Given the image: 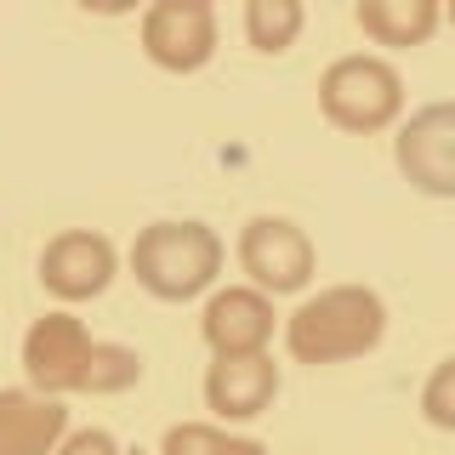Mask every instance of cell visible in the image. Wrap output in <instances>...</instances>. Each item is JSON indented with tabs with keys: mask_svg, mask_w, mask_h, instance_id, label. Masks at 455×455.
Masks as SVG:
<instances>
[{
	"mask_svg": "<svg viewBox=\"0 0 455 455\" xmlns=\"http://www.w3.org/2000/svg\"><path fill=\"white\" fill-rule=\"evenodd\" d=\"M381 336H387V302L370 284H331L284 319V353L296 364L364 359L381 347Z\"/></svg>",
	"mask_w": 455,
	"mask_h": 455,
	"instance_id": "obj_1",
	"label": "cell"
},
{
	"mask_svg": "<svg viewBox=\"0 0 455 455\" xmlns=\"http://www.w3.org/2000/svg\"><path fill=\"white\" fill-rule=\"evenodd\" d=\"M132 274L160 302H194L222 274V239H217V228H205L194 217L148 222L132 245Z\"/></svg>",
	"mask_w": 455,
	"mask_h": 455,
	"instance_id": "obj_2",
	"label": "cell"
},
{
	"mask_svg": "<svg viewBox=\"0 0 455 455\" xmlns=\"http://www.w3.org/2000/svg\"><path fill=\"white\" fill-rule=\"evenodd\" d=\"M319 108L336 132H387L404 114V80L387 57H370V52H353V57H336L331 68L319 75Z\"/></svg>",
	"mask_w": 455,
	"mask_h": 455,
	"instance_id": "obj_3",
	"label": "cell"
},
{
	"mask_svg": "<svg viewBox=\"0 0 455 455\" xmlns=\"http://www.w3.org/2000/svg\"><path fill=\"white\" fill-rule=\"evenodd\" d=\"M92 359H97V336L85 331L75 313H40L23 331V376L40 398H68L85 393L92 381Z\"/></svg>",
	"mask_w": 455,
	"mask_h": 455,
	"instance_id": "obj_4",
	"label": "cell"
},
{
	"mask_svg": "<svg viewBox=\"0 0 455 455\" xmlns=\"http://www.w3.org/2000/svg\"><path fill=\"white\" fill-rule=\"evenodd\" d=\"M239 267H245L251 291L262 296H296L313 284V239L291 217H251L239 228Z\"/></svg>",
	"mask_w": 455,
	"mask_h": 455,
	"instance_id": "obj_5",
	"label": "cell"
},
{
	"mask_svg": "<svg viewBox=\"0 0 455 455\" xmlns=\"http://www.w3.org/2000/svg\"><path fill=\"white\" fill-rule=\"evenodd\" d=\"M142 52L165 75H199L217 57V6L211 0H160L142 12Z\"/></svg>",
	"mask_w": 455,
	"mask_h": 455,
	"instance_id": "obj_6",
	"label": "cell"
},
{
	"mask_svg": "<svg viewBox=\"0 0 455 455\" xmlns=\"http://www.w3.org/2000/svg\"><path fill=\"white\" fill-rule=\"evenodd\" d=\"M393 165L427 199H455V103L416 108L393 137Z\"/></svg>",
	"mask_w": 455,
	"mask_h": 455,
	"instance_id": "obj_7",
	"label": "cell"
},
{
	"mask_svg": "<svg viewBox=\"0 0 455 455\" xmlns=\"http://www.w3.org/2000/svg\"><path fill=\"white\" fill-rule=\"evenodd\" d=\"M114 274H120V251H114V239L92 234V228H68V234L46 239V251H40V284L57 302H92L114 284Z\"/></svg>",
	"mask_w": 455,
	"mask_h": 455,
	"instance_id": "obj_8",
	"label": "cell"
},
{
	"mask_svg": "<svg viewBox=\"0 0 455 455\" xmlns=\"http://www.w3.org/2000/svg\"><path fill=\"white\" fill-rule=\"evenodd\" d=\"M199 336L217 359H245V353H267L274 341V296L251 291V284H228L205 302Z\"/></svg>",
	"mask_w": 455,
	"mask_h": 455,
	"instance_id": "obj_9",
	"label": "cell"
},
{
	"mask_svg": "<svg viewBox=\"0 0 455 455\" xmlns=\"http://www.w3.org/2000/svg\"><path fill=\"white\" fill-rule=\"evenodd\" d=\"M274 398H279V364L267 353L217 359L205 370V404L217 421H256Z\"/></svg>",
	"mask_w": 455,
	"mask_h": 455,
	"instance_id": "obj_10",
	"label": "cell"
},
{
	"mask_svg": "<svg viewBox=\"0 0 455 455\" xmlns=\"http://www.w3.org/2000/svg\"><path fill=\"white\" fill-rule=\"evenodd\" d=\"M63 438V398H40L35 387H0V455H57Z\"/></svg>",
	"mask_w": 455,
	"mask_h": 455,
	"instance_id": "obj_11",
	"label": "cell"
},
{
	"mask_svg": "<svg viewBox=\"0 0 455 455\" xmlns=\"http://www.w3.org/2000/svg\"><path fill=\"white\" fill-rule=\"evenodd\" d=\"M353 23L364 28L376 46H427L433 40V28L444 23V6L438 0H359L353 6Z\"/></svg>",
	"mask_w": 455,
	"mask_h": 455,
	"instance_id": "obj_12",
	"label": "cell"
},
{
	"mask_svg": "<svg viewBox=\"0 0 455 455\" xmlns=\"http://www.w3.org/2000/svg\"><path fill=\"white\" fill-rule=\"evenodd\" d=\"M302 23H307L302 0H251V6H245V40L262 57L291 52L296 35H302Z\"/></svg>",
	"mask_w": 455,
	"mask_h": 455,
	"instance_id": "obj_13",
	"label": "cell"
},
{
	"mask_svg": "<svg viewBox=\"0 0 455 455\" xmlns=\"http://www.w3.org/2000/svg\"><path fill=\"white\" fill-rule=\"evenodd\" d=\"M160 455H267V444L262 438H239L211 421H177V427H165Z\"/></svg>",
	"mask_w": 455,
	"mask_h": 455,
	"instance_id": "obj_14",
	"label": "cell"
},
{
	"mask_svg": "<svg viewBox=\"0 0 455 455\" xmlns=\"http://www.w3.org/2000/svg\"><path fill=\"white\" fill-rule=\"evenodd\" d=\"M421 416L438 433H455V359L433 364V376L421 381Z\"/></svg>",
	"mask_w": 455,
	"mask_h": 455,
	"instance_id": "obj_15",
	"label": "cell"
},
{
	"mask_svg": "<svg viewBox=\"0 0 455 455\" xmlns=\"http://www.w3.org/2000/svg\"><path fill=\"white\" fill-rule=\"evenodd\" d=\"M57 455H125L120 438L103 433V427H80V433H68L63 444H57Z\"/></svg>",
	"mask_w": 455,
	"mask_h": 455,
	"instance_id": "obj_16",
	"label": "cell"
},
{
	"mask_svg": "<svg viewBox=\"0 0 455 455\" xmlns=\"http://www.w3.org/2000/svg\"><path fill=\"white\" fill-rule=\"evenodd\" d=\"M444 23H450V28H455V6H444Z\"/></svg>",
	"mask_w": 455,
	"mask_h": 455,
	"instance_id": "obj_17",
	"label": "cell"
},
{
	"mask_svg": "<svg viewBox=\"0 0 455 455\" xmlns=\"http://www.w3.org/2000/svg\"><path fill=\"white\" fill-rule=\"evenodd\" d=\"M137 455H142V450H137Z\"/></svg>",
	"mask_w": 455,
	"mask_h": 455,
	"instance_id": "obj_18",
	"label": "cell"
}]
</instances>
